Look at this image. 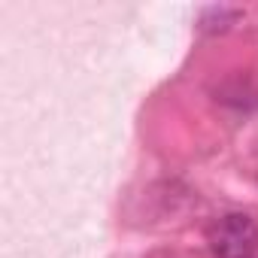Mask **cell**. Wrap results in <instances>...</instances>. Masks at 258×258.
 <instances>
[{"instance_id": "6da1fadb", "label": "cell", "mask_w": 258, "mask_h": 258, "mask_svg": "<svg viewBox=\"0 0 258 258\" xmlns=\"http://www.w3.org/2000/svg\"><path fill=\"white\" fill-rule=\"evenodd\" d=\"M216 258H252L258 252V225L246 213H225L207 228Z\"/></svg>"}, {"instance_id": "7a4b0ae2", "label": "cell", "mask_w": 258, "mask_h": 258, "mask_svg": "<svg viewBox=\"0 0 258 258\" xmlns=\"http://www.w3.org/2000/svg\"><path fill=\"white\" fill-rule=\"evenodd\" d=\"M240 16H243V13L234 10V7H207V10L201 13V25H198V28L216 34V31H225L228 25H234Z\"/></svg>"}]
</instances>
